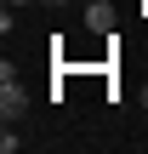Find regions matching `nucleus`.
Returning <instances> with one entry per match:
<instances>
[{
	"mask_svg": "<svg viewBox=\"0 0 148 154\" xmlns=\"http://www.w3.org/2000/svg\"><path fill=\"white\" fill-rule=\"evenodd\" d=\"M29 114V91L17 80H0V120H23Z\"/></svg>",
	"mask_w": 148,
	"mask_h": 154,
	"instance_id": "f257e3e1",
	"label": "nucleus"
},
{
	"mask_svg": "<svg viewBox=\"0 0 148 154\" xmlns=\"http://www.w3.org/2000/svg\"><path fill=\"white\" fill-rule=\"evenodd\" d=\"M86 29L114 34V6H108V0H91V6H86Z\"/></svg>",
	"mask_w": 148,
	"mask_h": 154,
	"instance_id": "f03ea898",
	"label": "nucleus"
},
{
	"mask_svg": "<svg viewBox=\"0 0 148 154\" xmlns=\"http://www.w3.org/2000/svg\"><path fill=\"white\" fill-rule=\"evenodd\" d=\"M17 149H23V137H17L11 120H6V131H0V154H17Z\"/></svg>",
	"mask_w": 148,
	"mask_h": 154,
	"instance_id": "7ed1b4c3",
	"label": "nucleus"
},
{
	"mask_svg": "<svg viewBox=\"0 0 148 154\" xmlns=\"http://www.w3.org/2000/svg\"><path fill=\"white\" fill-rule=\"evenodd\" d=\"M143 103H148V86H143Z\"/></svg>",
	"mask_w": 148,
	"mask_h": 154,
	"instance_id": "20e7f679",
	"label": "nucleus"
}]
</instances>
